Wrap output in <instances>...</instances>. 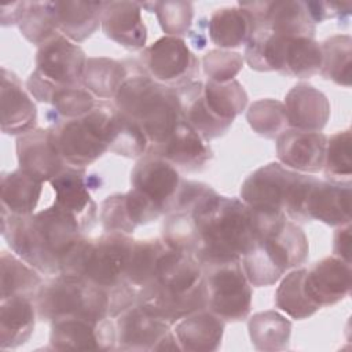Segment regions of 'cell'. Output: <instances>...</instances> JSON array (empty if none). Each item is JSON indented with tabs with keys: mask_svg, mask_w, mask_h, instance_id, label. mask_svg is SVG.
<instances>
[{
	"mask_svg": "<svg viewBox=\"0 0 352 352\" xmlns=\"http://www.w3.org/2000/svg\"><path fill=\"white\" fill-rule=\"evenodd\" d=\"M1 235L12 252L45 275H59L84 231L69 212L51 206L28 216L1 210Z\"/></svg>",
	"mask_w": 352,
	"mask_h": 352,
	"instance_id": "1",
	"label": "cell"
},
{
	"mask_svg": "<svg viewBox=\"0 0 352 352\" xmlns=\"http://www.w3.org/2000/svg\"><path fill=\"white\" fill-rule=\"evenodd\" d=\"M191 208L197 246L192 256L201 265L241 260L257 238L256 217L238 198L208 192L180 199Z\"/></svg>",
	"mask_w": 352,
	"mask_h": 352,
	"instance_id": "2",
	"label": "cell"
},
{
	"mask_svg": "<svg viewBox=\"0 0 352 352\" xmlns=\"http://www.w3.org/2000/svg\"><path fill=\"white\" fill-rule=\"evenodd\" d=\"M136 304L170 326L206 309L202 265L192 254L170 248L161 258L154 279L138 292Z\"/></svg>",
	"mask_w": 352,
	"mask_h": 352,
	"instance_id": "3",
	"label": "cell"
},
{
	"mask_svg": "<svg viewBox=\"0 0 352 352\" xmlns=\"http://www.w3.org/2000/svg\"><path fill=\"white\" fill-rule=\"evenodd\" d=\"M253 213L257 238L241 257V264L250 285L271 286L282 278L286 270L307 261L308 241L302 230L287 220L285 213Z\"/></svg>",
	"mask_w": 352,
	"mask_h": 352,
	"instance_id": "4",
	"label": "cell"
},
{
	"mask_svg": "<svg viewBox=\"0 0 352 352\" xmlns=\"http://www.w3.org/2000/svg\"><path fill=\"white\" fill-rule=\"evenodd\" d=\"M114 99L116 107L140 125L148 139V148L166 140L182 120L176 89L148 74H129Z\"/></svg>",
	"mask_w": 352,
	"mask_h": 352,
	"instance_id": "5",
	"label": "cell"
},
{
	"mask_svg": "<svg viewBox=\"0 0 352 352\" xmlns=\"http://www.w3.org/2000/svg\"><path fill=\"white\" fill-rule=\"evenodd\" d=\"M245 60L257 72H279L308 78L322 69L320 44L311 37H287L267 30L253 32L245 45Z\"/></svg>",
	"mask_w": 352,
	"mask_h": 352,
	"instance_id": "6",
	"label": "cell"
},
{
	"mask_svg": "<svg viewBox=\"0 0 352 352\" xmlns=\"http://www.w3.org/2000/svg\"><path fill=\"white\" fill-rule=\"evenodd\" d=\"M33 300L37 316L47 322L62 318L100 322L110 318L107 293L80 275H55L43 282Z\"/></svg>",
	"mask_w": 352,
	"mask_h": 352,
	"instance_id": "7",
	"label": "cell"
},
{
	"mask_svg": "<svg viewBox=\"0 0 352 352\" xmlns=\"http://www.w3.org/2000/svg\"><path fill=\"white\" fill-rule=\"evenodd\" d=\"M135 239L125 234L106 232L104 235L78 242L69 256L60 274L80 275L102 287L107 297L126 283L125 272Z\"/></svg>",
	"mask_w": 352,
	"mask_h": 352,
	"instance_id": "8",
	"label": "cell"
},
{
	"mask_svg": "<svg viewBox=\"0 0 352 352\" xmlns=\"http://www.w3.org/2000/svg\"><path fill=\"white\" fill-rule=\"evenodd\" d=\"M113 109L114 104L102 100L82 117L54 122L51 129L66 165L85 169L109 150L107 122Z\"/></svg>",
	"mask_w": 352,
	"mask_h": 352,
	"instance_id": "9",
	"label": "cell"
},
{
	"mask_svg": "<svg viewBox=\"0 0 352 352\" xmlns=\"http://www.w3.org/2000/svg\"><path fill=\"white\" fill-rule=\"evenodd\" d=\"M208 308L224 322H239L248 318L252 305L250 283L241 260L202 265Z\"/></svg>",
	"mask_w": 352,
	"mask_h": 352,
	"instance_id": "10",
	"label": "cell"
},
{
	"mask_svg": "<svg viewBox=\"0 0 352 352\" xmlns=\"http://www.w3.org/2000/svg\"><path fill=\"white\" fill-rule=\"evenodd\" d=\"M301 177L302 173L270 162L246 177L241 186V201L257 213H286Z\"/></svg>",
	"mask_w": 352,
	"mask_h": 352,
	"instance_id": "11",
	"label": "cell"
},
{
	"mask_svg": "<svg viewBox=\"0 0 352 352\" xmlns=\"http://www.w3.org/2000/svg\"><path fill=\"white\" fill-rule=\"evenodd\" d=\"M116 349L124 351H166L180 349L170 324L155 318L135 304L121 312L116 320ZM182 351V349H180Z\"/></svg>",
	"mask_w": 352,
	"mask_h": 352,
	"instance_id": "12",
	"label": "cell"
},
{
	"mask_svg": "<svg viewBox=\"0 0 352 352\" xmlns=\"http://www.w3.org/2000/svg\"><path fill=\"white\" fill-rule=\"evenodd\" d=\"M131 190L142 197L158 216H162L172 209L182 180L172 164L146 153L131 173Z\"/></svg>",
	"mask_w": 352,
	"mask_h": 352,
	"instance_id": "13",
	"label": "cell"
},
{
	"mask_svg": "<svg viewBox=\"0 0 352 352\" xmlns=\"http://www.w3.org/2000/svg\"><path fill=\"white\" fill-rule=\"evenodd\" d=\"M148 76L172 88L192 81L199 72V62L186 41L175 36H164L143 52Z\"/></svg>",
	"mask_w": 352,
	"mask_h": 352,
	"instance_id": "14",
	"label": "cell"
},
{
	"mask_svg": "<svg viewBox=\"0 0 352 352\" xmlns=\"http://www.w3.org/2000/svg\"><path fill=\"white\" fill-rule=\"evenodd\" d=\"M50 344L59 351L116 349L117 331L113 318L100 322L82 318H62L51 322Z\"/></svg>",
	"mask_w": 352,
	"mask_h": 352,
	"instance_id": "15",
	"label": "cell"
},
{
	"mask_svg": "<svg viewBox=\"0 0 352 352\" xmlns=\"http://www.w3.org/2000/svg\"><path fill=\"white\" fill-rule=\"evenodd\" d=\"M249 11L254 30H267L287 37L315 36V22L311 19L304 1H250L239 3Z\"/></svg>",
	"mask_w": 352,
	"mask_h": 352,
	"instance_id": "16",
	"label": "cell"
},
{
	"mask_svg": "<svg viewBox=\"0 0 352 352\" xmlns=\"http://www.w3.org/2000/svg\"><path fill=\"white\" fill-rule=\"evenodd\" d=\"M85 63L82 48L59 33L38 47L34 72L58 87L82 85Z\"/></svg>",
	"mask_w": 352,
	"mask_h": 352,
	"instance_id": "17",
	"label": "cell"
},
{
	"mask_svg": "<svg viewBox=\"0 0 352 352\" xmlns=\"http://www.w3.org/2000/svg\"><path fill=\"white\" fill-rule=\"evenodd\" d=\"M50 183L55 191L54 204L73 214L84 232L91 230L96 219L91 190L100 188L102 180L96 175H88L85 169L66 165Z\"/></svg>",
	"mask_w": 352,
	"mask_h": 352,
	"instance_id": "18",
	"label": "cell"
},
{
	"mask_svg": "<svg viewBox=\"0 0 352 352\" xmlns=\"http://www.w3.org/2000/svg\"><path fill=\"white\" fill-rule=\"evenodd\" d=\"M19 168L40 182H51L66 166L51 128H34L16 139Z\"/></svg>",
	"mask_w": 352,
	"mask_h": 352,
	"instance_id": "19",
	"label": "cell"
},
{
	"mask_svg": "<svg viewBox=\"0 0 352 352\" xmlns=\"http://www.w3.org/2000/svg\"><path fill=\"white\" fill-rule=\"evenodd\" d=\"M304 223L322 221L331 227L351 223V183L322 182L316 177L311 183L304 205Z\"/></svg>",
	"mask_w": 352,
	"mask_h": 352,
	"instance_id": "20",
	"label": "cell"
},
{
	"mask_svg": "<svg viewBox=\"0 0 352 352\" xmlns=\"http://www.w3.org/2000/svg\"><path fill=\"white\" fill-rule=\"evenodd\" d=\"M326 143L322 132L285 129L276 138L278 160L294 172L316 173L323 169Z\"/></svg>",
	"mask_w": 352,
	"mask_h": 352,
	"instance_id": "21",
	"label": "cell"
},
{
	"mask_svg": "<svg viewBox=\"0 0 352 352\" xmlns=\"http://www.w3.org/2000/svg\"><path fill=\"white\" fill-rule=\"evenodd\" d=\"M304 286L319 308L334 305L351 292V263L337 256L324 257L307 270Z\"/></svg>",
	"mask_w": 352,
	"mask_h": 352,
	"instance_id": "22",
	"label": "cell"
},
{
	"mask_svg": "<svg viewBox=\"0 0 352 352\" xmlns=\"http://www.w3.org/2000/svg\"><path fill=\"white\" fill-rule=\"evenodd\" d=\"M187 172L201 170L212 158V150L183 118L161 144L147 150Z\"/></svg>",
	"mask_w": 352,
	"mask_h": 352,
	"instance_id": "23",
	"label": "cell"
},
{
	"mask_svg": "<svg viewBox=\"0 0 352 352\" xmlns=\"http://www.w3.org/2000/svg\"><path fill=\"white\" fill-rule=\"evenodd\" d=\"M100 26L106 37L126 50L136 51L146 45L147 29L140 3L104 1Z\"/></svg>",
	"mask_w": 352,
	"mask_h": 352,
	"instance_id": "24",
	"label": "cell"
},
{
	"mask_svg": "<svg viewBox=\"0 0 352 352\" xmlns=\"http://www.w3.org/2000/svg\"><path fill=\"white\" fill-rule=\"evenodd\" d=\"M37 109L21 80L1 67V131L6 135H23L36 128Z\"/></svg>",
	"mask_w": 352,
	"mask_h": 352,
	"instance_id": "25",
	"label": "cell"
},
{
	"mask_svg": "<svg viewBox=\"0 0 352 352\" xmlns=\"http://www.w3.org/2000/svg\"><path fill=\"white\" fill-rule=\"evenodd\" d=\"M287 125L293 129L320 132L330 116V103L315 87L300 82L285 96Z\"/></svg>",
	"mask_w": 352,
	"mask_h": 352,
	"instance_id": "26",
	"label": "cell"
},
{
	"mask_svg": "<svg viewBox=\"0 0 352 352\" xmlns=\"http://www.w3.org/2000/svg\"><path fill=\"white\" fill-rule=\"evenodd\" d=\"M180 102L182 118L204 139L212 140L223 136L232 122L214 116L204 99V82L192 80L175 87Z\"/></svg>",
	"mask_w": 352,
	"mask_h": 352,
	"instance_id": "27",
	"label": "cell"
},
{
	"mask_svg": "<svg viewBox=\"0 0 352 352\" xmlns=\"http://www.w3.org/2000/svg\"><path fill=\"white\" fill-rule=\"evenodd\" d=\"M34 300L29 296H10L0 302V348L23 345L34 330Z\"/></svg>",
	"mask_w": 352,
	"mask_h": 352,
	"instance_id": "28",
	"label": "cell"
},
{
	"mask_svg": "<svg viewBox=\"0 0 352 352\" xmlns=\"http://www.w3.org/2000/svg\"><path fill=\"white\" fill-rule=\"evenodd\" d=\"M223 333L224 320L209 309L183 318L175 330L180 349L191 352L216 351L221 344Z\"/></svg>",
	"mask_w": 352,
	"mask_h": 352,
	"instance_id": "29",
	"label": "cell"
},
{
	"mask_svg": "<svg viewBox=\"0 0 352 352\" xmlns=\"http://www.w3.org/2000/svg\"><path fill=\"white\" fill-rule=\"evenodd\" d=\"M253 30L254 25L250 14L241 6L219 8L208 21L209 38L220 48L246 45Z\"/></svg>",
	"mask_w": 352,
	"mask_h": 352,
	"instance_id": "30",
	"label": "cell"
},
{
	"mask_svg": "<svg viewBox=\"0 0 352 352\" xmlns=\"http://www.w3.org/2000/svg\"><path fill=\"white\" fill-rule=\"evenodd\" d=\"M104 1H54L59 32L81 43L100 25Z\"/></svg>",
	"mask_w": 352,
	"mask_h": 352,
	"instance_id": "31",
	"label": "cell"
},
{
	"mask_svg": "<svg viewBox=\"0 0 352 352\" xmlns=\"http://www.w3.org/2000/svg\"><path fill=\"white\" fill-rule=\"evenodd\" d=\"M1 210L10 214H32L38 204L43 182L21 168L1 176Z\"/></svg>",
	"mask_w": 352,
	"mask_h": 352,
	"instance_id": "32",
	"label": "cell"
},
{
	"mask_svg": "<svg viewBox=\"0 0 352 352\" xmlns=\"http://www.w3.org/2000/svg\"><path fill=\"white\" fill-rule=\"evenodd\" d=\"M107 146L118 155L138 158L147 153L150 143L140 125L122 114L114 104L107 122Z\"/></svg>",
	"mask_w": 352,
	"mask_h": 352,
	"instance_id": "33",
	"label": "cell"
},
{
	"mask_svg": "<svg viewBox=\"0 0 352 352\" xmlns=\"http://www.w3.org/2000/svg\"><path fill=\"white\" fill-rule=\"evenodd\" d=\"M170 246L164 239L135 241L131 249L125 279L138 292L155 276L160 261Z\"/></svg>",
	"mask_w": 352,
	"mask_h": 352,
	"instance_id": "34",
	"label": "cell"
},
{
	"mask_svg": "<svg viewBox=\"0 0 352 352\" xmlns=\"http://www.w3.org/2000/svg\"><path fill=\"white\" fill-rule=\"evenodd\" d=\"M128 76V70L118 60L109 58H88L81 84L94 96L110 99L116 98Z\"/></svg>",
	"mask_w": 352,
	"mask_h": 352,
	"instance_id": "35",
	"label": "cell"
},
{
	"mask_svg": "<svg viewBox=\"0 0 352 352\" xmlns=\"http://www.w3.org/2000/svg\"><path fill=\"white\" fill-rule=\"evenodd\" d=\"M16 25L23 37L38 47L60 33L54 1H22Z\"/></svg>",
	"mask_w": 352,
	"mask_h": 352,
	"instance_id": "36",
	"label": "cell"
},
{
	"mask_svg": "<svg viewBox=\"0 0 352 352\" xmlns=\"http://www.w3.org/2000/svg\"><path fill=\"white\" fill-rule=\"evenodd\" d=\"M249 336L258 351H283L289 346L292 323L275 311H265L250 318Z\"/></svg>",
	"mask_w": 352,
	"mask_h": 352,
	"instance_id": "37",
	"label": "cell"
},
{
	"mask_svg": "<svg viewBox=\"0 0 352 352\" xmlns=\"http://www.w3.org/2000/svg\"><path fill=\"white\" fill-rule=\"evenodd\" d=\"M0 267L1 298L10 296H29L34 298L37 290L43 285V279L36 268L28 263L25 264L21 257L18 258L7 252H1Z\"/></svg>",
	"mask_w": 352,
	"mask_h": 352,
	"instance_id": "38",
	"label": "cell"
},
{
	"mask_svg": "<svg viewBox=\"0 0 352 352\" xmlns=\"http://www.w3.org/2000/svg\"><path fill=\"white\" fill-rule=\"evenodd\" d=\"M204 99L214 116L228 122H234L248 103L246 91L235 78L226 82L208 80L204 84Z\"/></svg>",
	"mask_w": 352,
	"mask_h": 352,
	"instance_id": "39",
	"label": "cell"
},
{
	"mask_svg": "<svg viewBox=\"0 0 352 352\" xmlns=\"http://www.w3.org/2000/svg\"><path fill=\"white\" fill-rule=\"evenodd\" d=\"M305 274V268L293 270L283 278L275 293L276 307L293 319L309 318L320 309L307 294L304 286Z\"/></svg>",
	"mask_w": 352,
	"mask_h": 352,
	"instance_id": "40",
	"label": "cell"
},
{
	"mask_svg": "<svg viewBox=\"0 0 352 352\" xmlns=\"http://www.w3.org/2000/svg\"><path fill=\"white\" fill-rule=\"evenodd\" d=\"M351 37L348 34H337L320 44L322 69L320 74L334 82L351 85Z\"/></svg>",
	"mask_w": 352,
	"mask_h": 352,
	"instance_id": "41",
	"label": "cell"
},
{
	"mask_svg": "<svg viewBox=\"0 0 352 352\" xmlns=\"http://www.w3.org/2000/svg\"><path fill=\"white\" fill-rule=\"evenodd\" d=\"M351 129L331 135L326 143L323 172L333 183H351L352 157H351Z\"/></svg>",
	"mask_w": 352,
	"mask_h": 352,
	"instance_id": "42",
	"label": "cell"
},
{
	"mask_svg": "<svg viewBox=\"0 0 352 352\" xmlns=\"http://www.w3.org/2000/svg\"><path fill=\"white\" fill-rule=\"evenodd\" d=\"M246 118L252 129L260 136L274 139L286 128V111L282 102L275 99H260L250 104Z\"/></svg>",
	"mask_w": 352,
	"mask_h": 352,
	"instance_id": "43",
	"label": "cell"
},
{
	"mask_svg": "<svg viewBox=\"0 0 352 352\" xmlns=\"http://www.w3.org/2000/svg\"><path fill=\"white\" fill-rule=\"evenodd\" d=\"M55 113L54 122L58 120L78 118L88 114L96 104L95 96L82 85L59 87L50 102Z\"/></svg>",
	"mask_w": 352,
	"mask_h": 352,
	"instance_id": "44",
	"label": "cell"
},
{
	"mask_svg": "<svg viewBox=\"0 0 352 352\" xmlns=\"http://www.w3.org/2000/svg\"><path fill=\"white\" fill-rule=\"evenodd\" d=\"M155 12L162 30L168 36L187 34L192 22V4L190 1H154L148 3Z\"/></svg>",
	"mask_w": 352,
	"mask_h": 352,
	"instance_id": "45",
	"label": "cell"
},
{
	"mask_svg": "<svg viewBox=\"0 0 352 352\" xmlns=\"http://www.w3.org/2000/svg\"><path fill=\"white\" fill-rule=\"evenodd\" d=\"M100 223L106 232H117L129 235L135 231L125 194L109 195L100 205Z\"/></svg>",
	"mask_w": 352,
	"mask_h": 352,
	"instance_id": "46",
	"label": "cell"
},
{
	"mask_svg": "<svg viewBox=\"0 0 352 352\" xmlns=\"http://www.w3.org/2000/svg\"><path fill=\"white\" fill-rule=\"evenodd\" d=\"M243 65V56L239 52L212 50L204 56V70L208 80L226 82L234 80Z\"/></svg>",
	"mask_w": 352,
	"mask_h": 352,
	"instance_id": "47",
	"label": "cell"
},
{
	"mask_svg": "<svg viewBox=\"0 0 352 352\" xmlns=\"http://www.w3.org/2000/svg\"><path fill=\"white\" fill-rule=\"evenodd\" d=\"M311 19L318 23L331 18H348L352 10L351 3L337 1H304Z\"/></svg>",
	"mask_w": 352,
	"mask_h": 352,
	"instance_id": "48",
	"label": "cell"
},
{
	"mask_svg": "<svg viewBox=\"0 0 352 352\" xmlns=\"http://www.w3.org/2000/svg\"><path fill=\"white\" fill-rule=\"evenodd\" d=\"M334 256L351 263V223L341 226L334 234Z\"/></svg>",
	"mask_w": 352,
	"mask_h": 352,
	"instance_id": "49",
	"label": "cell"
},
{
	"mask_svg": "<svg viewBox=\"0 0 352 352\" xmlns=\"http://www.w3.org/2000/svg\"><path fill=\"white\" fill-rule=\"evenodd\" d=\"M190 37H191V43L194 44V47H195L197 50L205 48V45H206V37H205V34L201 32V29H199V30H195V32H191Z\"/></svg>",
	"mask_w": 352,
	"mask_h": 352,
	"instance_id": "50",
	"label": "cell"
}]
</instances>
